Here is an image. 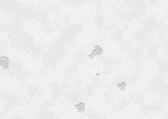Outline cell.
<instances>
[{
  "label": "cell",
  "instance_id": "1",
  "mask_svg": "<svg viewBox=\"0 0 168 119\" xmlns=\"http://www.w3.org/2000/svg\"><path fill=\"white\" fill-rule=\"evenodd\" d=\"M95 50H92V53L88 56L91 60H93V59L96 56L100 55L103 52V49L100 48L99 46H95Z\"/></svg>",
  "mask_w": 168,
  "mask_h": 119
},
{
  "label": "cell",
  "instance_id": "2",
  "mask_svg": "<svg viewBox=\"0 0 168 119\" xmlns=\"http://www.w3.org/2000/svg\"><path fill=\"white\" fill-rule=\"evenodd\" d=\"M0 66H2L4 70L9 68V58L1 56L0 57Z\"/></svg>",
  "mask_w": 168,
  "mask_h": 119
},
{
  "label": "cell",
  "instance_id": "3",
  "mask_svg": "<svg viewBox=\"0 0 168 119\" xmlns=\"http://www.w3.org/2000/svg\"><path fill=\"white\" fill-rule=\"evenodd\" d=\"M85 104L83 103H80L78 105H76L75 107L77 108V111L79 113H82L85 110Z\"/></svg>",
  "mask_w": 168,
  "mask_h": 119
},
{
  "label": "cell",
  "instance_id": "4",
  "mask_svg": "<svg viewBox=\"0 0 168 119\" xmlns=\"http://www.w3.org/2000/svg\"><path fill=\"white\" fill-rule=\"evenodd\" d=\"M126 86H127V85H126V83H125V82H123L122 83L119 84L118 85V86H117V87L119 88L122 91H123L125 90V87H126Z\"/></svg>",
  "mask_w": 168,
  "mask_h": 119
}]
</instances>
